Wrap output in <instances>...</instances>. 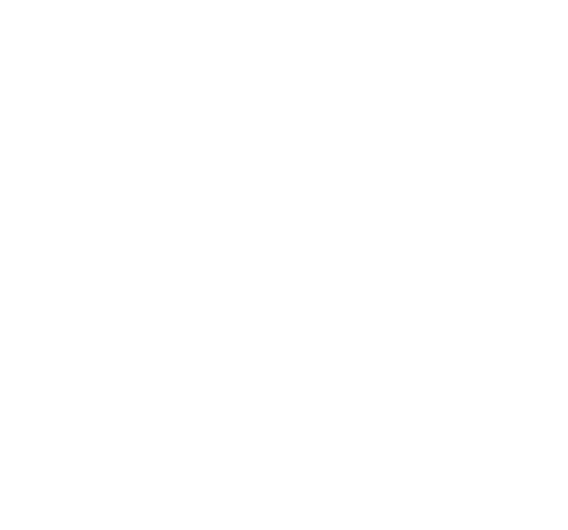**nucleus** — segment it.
Returning <instances> with one entry per match:
<instances>
[]
</instances>
